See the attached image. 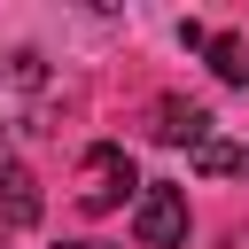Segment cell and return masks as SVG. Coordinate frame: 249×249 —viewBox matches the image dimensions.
<instances>
[{"mask_svg":"<svg viewBox=\"0 0 249 249\" xmlns=\"http://www.w3.org/2000/svg\"><path fill=\"white\" fill-rule=\"evenodd\" d=\"M140 187H148V179L132 171V156H124L117 140H101V148H86V163H78V210H93V218H101V210H117L124 195L140 202Z\"/></svg>","mask_w":249,"mask_h":249,"instance_id":"obj_1","label":"cell"},{"mask_svg":"<svg viewBox=\"0 0 249 249\" xmlns=\"http://www.w3.org/2000/svg\"><path fill=\"white\" fill-rule=\"evenodd\" d=\"M132 241L140 249H187V187L148 179L140 202H132Z\"/></svg>","mask_w":249,"mask_h":249,"instance_id":"obj_2","label":"cell"},{"mask_svg":"<svg viewBox=\"0 0 249 249\" xmlns=\"http://www.w3.org/2000/svg\"><path fill=\"white\" fill-rule=\"evenodd\" d=\"M148 132H156L163 148H202V140H210V109H202V101H179V93H163Z\"/></svg>","mask_w":249,"mask_h":249,"instance_id":"obj_3","label":"cell"},{"mask_svg":"<svg viewBox=\"0 0 249 249\" xmlns=\"http://www.w3.org/2000/svg\"><path fill=\"white\" fill-rule=\"evenodd\" d=\"M8 226H39V179H31L23 163L0 171V233H8Z\"/></svg>","mask_w":249,"mask_h":249,"instance_id":"obj_4","label":"cell"},{"mask_svg":"<svg viewBox=\"0 0 249 249\" xmlns=\"http://www.w3.org/2000/svg\"><path fill=\"white\" fill-rule=\"evenodd\" d=\"M210 70L226 86H249V39L241 31H210Z\"/></svg>","mask_w":249,"mask_h":249,"instance_id":"obj_5","label":"cell"},{"mask_svg":"<svg viewBox=\"0 0 249 249\" xmlns=\"http://www.w3.org/2000/svg\"><path fill=\"white\" fill-rule=\"evenodd\" d=\"M241 163H249V148L226 140V132H210V140L195 148V171H202V179H226V171H241Z\"/></svg>","mask_w":249,"mask_h":249,"instance_id":"obj_6","label":"cell"},{"mask_svg":"<svg viewBox=\"0 0 249 249\" xmlns=\"http://www.w3.org/2000/svg\"><path fill=\"white\" fill-rule=\"evenodd\" d=\"M179 47H187V54H210V31H202V23L187 16V23H179Z\"/></svg>","mask_w":249,"mask_h":249,"instance_id":"obj_7","label":"cell"},{"mask_svg":"<svg viewBox=\"0 0 249 249\" xmlns=\"http://www.w3.org/2000/svg\"><path fill=\"white\" fill-rule=\"evenodd\" d=\"M8 163H16V156H8V124H0V171H8Z\"/></svg>","mask_w":249,"mask_h":249,"instance_id":"obj_8","label":"cell"},{"mask_svg":"<svg viewBox=\"0 0 249 249\" xmlns=\"http://www.w3.org/2000/svg\"><path fill=\"white\" fill-rule=\"evenodd\" d=\"M62 249H109V241H62Z\"/></svg>","mask_w":249,"mask_h":249,"instance_id":"obj_9","label":"cell"},{"mask_svg":"<svg viewBox=\"0 0 249 249\" xmlns=\"http://www.w3.org/2000/svg\"><path fill=\"white\" fill-rule=\"evenodd\" d=\"M0 241H8V233H0Z\"/></svg>","mask_w":249,"mask_h":249,"instance_id":"obj_10","label":"cell"}]
</instances>
